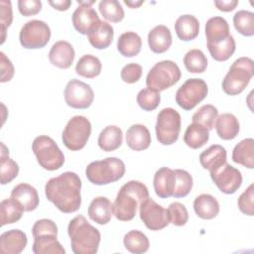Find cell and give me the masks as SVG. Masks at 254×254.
Listing matches in <instances>:
<instances>
[{
	"label": "cell",
	"instance_id": "1",
	"mask_svg": "<svg viewBox=\"0 0 254 254\" xmlns=\"http://www.w3.org/2000/svg\"><path fill=\"white\" fill-rule=\"evenodd\" d=\"M81 180L73 172H64L50 179L45 193L52 203L64 213L75 212L81 205Z\"/></svg>",
	"mask_w": 254,
	"mask_h": 254
},
{
	"label": "cell",
	"instance_id": "2",
	"mask_svg": "<svg viewBox=\"0 0 254 254\" xmlns=\"http://www.w3.org/2000/svg\"><path fill=\"white\" fill-rule=\"evenodd\" d=\"M149 198L148 188L139 181H129L119 190L113 203V214L120 221L132 220L138 206Z\"/></svg>",
	"mask_w": 254,
	"mask_h": 254
},
{
	"label": "cell",
	"instance_id": "3",
	"mask_svg": "<svg viewBox=\"0 0 254 254\" xmlns=\"http://www.w3.org/2000/svg\"><path fill=\"white\" fill-rule=\"evenodd\" d=\"M71 250L75 254H95L98 251L101 235L83 215L72 218L67 225Z\"/></svg>",
	"mask_w": 254,
	"mask_h": 254
},
{
	"label": "cell",
	"instance_id": "4",
	"mask_svg": "<svg viewBox=\"0 0 254 254\" xmlns=\"http://www.w3.org/2000/svg\"><path fill=\"white\" fill-rule=\"evenodd\" d=\"M34 243L32 251L35 254H64L65 250L58 241V226L48 218L37 220L32 227Z\"/></svg>",
	"mask_w": 254,
	"mask_h": 254
},
{
	"label": "cell",
	"instance_id": "5",
	"mask_svg": "<svg viewBox=\"0 0 254 254\" xmlns=\"http://www.w3.org/2000/svg\"><path fill=\"white\" fill-rule=\"evenodd\" d=\"M125 165L116 157H107L103 160L91 162L85 169L87 180L96 186L115 183L123 178Z\"/></svg>",
	"mask_w": 254,
	"mask_h": 254
},
{
	"label": "cell",
	"instance_id": "6",
	"mask_svg": "<svg viewBox=\"0 0 254 254\" xmlns=\"http://www.w3.org/2000/svg\"><path fill=\"white\" fill-rule=\"evenodd\" d=\"M254 75V63L248 57H241L233 62L222 80V90L228 95L241 93Z\"/></svg>",
	"mask_w": 254,
	"mask_h": 254
},
{
	"label": "cell",
	"instance_id": "7",
	"mask_svg": "<svg viewBox=\"0 0 254 254\" xmlns=\"http://www.w3.org/2000/svg\"><path fill=\"white\" fill-rule=\"evenodd\" d=\"M32 150L39 165L45 170H59L64 163V153L54 139L47 135L36 137L32 143Z\"/></svg>",
	"mask_w": 254,
	"mask_h": 254
},
{
	"label": "cell",
	"instance_id": "8",
	"mask_svg": "<svg viewBox=\"0 0 254 254\" xmlns=\"http://www.w3.org/2000/svg\"><path fill=\"white\" fill-rule=\"evenodd\" d=\"M181 76V69L175 62L170 60L161 61L149 70L146 85L147 88L160 92L176 84Z\"/></svg>",
	"mask_w": 254,
	"mask_h": 254
},
{
	"label": "cell",
	"instance_id": "9",
	"mask_svg": "<svg viewBox=\"0 0 254 254\" xmlns=\"http://www.w3.org/2000/svg\"><path fill=\"white\" fill-rule=\"evenodd\" d=\"M90 134V121L85 116L75 115L66 123L62 134V140L68 150L79 151L86 145Z\"/></svg>",
	"mask_w": 254,
	"mask_h": 254
},
{
	"label": "cell",
	"instance_id": "10",
	"mask_svg": "<svg viewBox=\"0 0 254 254\" xmlns=\"http://www.w3.org/2000/svg\"><path fill=\"white\" fill-rule=\"evenodd\" d=\"M181 115L172 108L167 107L162 109L158 116L155 126L156 137L162 145H172L179 139L181 131Z\"/></svg>",
	"mask_w": 254,
	"mask_h": 254
},
{
	"label": "cell",
	"instance_id": "11",
	"mask_svg": "<svg viewBox=\"0 0 254 254\" xmlns=\"http://www.w3.org/2000/svg\"><path fill=\"white\" fill-rule=\"evenodd\" d=\"M207 93L208 87L203 79L189 78L178 88L176 102L181 108L191 110L206 97Z\"/></svg>",
	"mask_w": 254,
	"mask_h": 254
},
{
	"label": "cell",
	"instance_id": "12",
	"mask_svg": "<svg viewBox=\"0 0 254 254\" xmlns=\"http://www.w3.org/2000/svg\"><path fill=\"white\" fill-rule=\"evenodd\" d=\"M51 39L49 25L41 20H30L20 30L19 40L25 49H42Z\"/></svg>",
	"mask_w": 254,
	"mask_h": 254
},
{
	"label": "cell",
	"instance_id": "13",
	"mask_svg": "<svg viewBox=\"0 0 254 254\" xmlns=\"http://www.w3.org/2000/svg\"><path fill=\"white\" fill-rule=\"evenodd\" d=\"M64 94L65 103L75 109L88 108L94 99V92L91 86L75 78L67 82Z\"/></svg>",
	"mask_w": 254,
	"mask_h": 254
},
{
	"label": "cell",
	"instance_id": "14",
	"mask_svg": "<svg viewBox=\"0 0 254 254\" xmlns=\"http://www.w3.org/2000/svg\"><path fill=\"white\" fill-rule=\"evenodd\" d=\"M139 215L145 226L153 231L161 230L170 223L168 209L158 204L152 198H147L140 204Z\"/></svg>",
	"mask_w": 254,
	"mask_h": 254
},
{
	"label": "cell",
	"instance_id": "15",
	"mask_svg": "<svg viewBox=\"0 0 254 254\" xmlns=\"http://www.w3.org/2000/svg\"><path fill=\"white\" fill-rule=\"evenodd\" d=\"M209 174L212 182L223 193L232 194L241 187L242 175L240 171L227 162Z\"/></svg>",
	"mask_w": 254,
	"mask_h": 254
},
{
	"label": "cell",
	"instance_id": "16",
	"mask_svg": "<svg viewBox=\"0 0 254 254\" xmlns=\"http://www.w3.org/2000/svg\"><path fill=\"white\" fill-rule=\"evenodd\" d=\"M11 198L14 199L24 211L35 210L40 202L37 190L26 183H21L13 188Z\"/></svg>",
	"mask_w": 254,
	"mask_h": 254
},
{
	"label": "cell",
	"instance_id": "17",
	"mask_svg": "<svg viewBox=\"0 0 254 254\" xmlns=\"http://www.w3.org/2000/svg\"><path fill=\"white\" fill-rule=\"evenodd\" d=\"M75 57V52L71 44L66 41L56 42L49 53L51 64L59 68H68Z\"/></svg>",
	"mask_w": 254,
	"mask_h": 254
},
{
	"label": "cell",
	"instance_id": "18",
	"mask_svg": "<svg viewBox=\"0 0 254 254\" xmlns=\"http://www.w3.org/2000/svg\"><path fill=\"white\" fill-rule=\"evenodd\" d=\"M27 235L20 229H11L0 235V252L3 254H20L27 246Z\"/></svg>",
	"mask_w": 254,
	"mask_h": 254
},
{
	"label": "cell",
	"instance_id": "19",
	"mask_svg": "<svg viewBox=\"0 0 254 254\" xmlns=\"http://www.w3.org/2000/svg\"><path fill=\"white\" fill-rule=\"evenodd\" d=\"M72 25L82 35H87L92 27L100 20L96 11L87 5H79L72 13Z\"/></svg>",
	"mask_w": 254,
	"mask_h": 254
},
{
	"label": "cell",
	"instance_id": "20",
	"mask_svg": "<svg viewBox=\"0 0 254 254\" xmlns=\"http://www.w3.org/2000/svg\"><path fill=\"white\" fill-rule=\"evenodd\" d=\"M176 176L174 170L163 167L160 168L154 175L153 186L156 194L161 198L173 196L175 190Z\"/></svg>",
	"mask_w": 254,
	"mask_h": 254
},
{
	"label": "cell",
	"instance_id": "21",
	"mask_svg": "<svg viewBox=\"0 0 254 254\" xmlns=\"http://www.w3.org/2000/svg\"><path fill=\"white\" fill-rule=\"evenodd\" d=\"M113 27L109 23L101 20H99L87 34L90 45L98 50L108 48L113 41Z\"/></svg>",
	"mask_w": 254,
	"mask_h": 254
},
{
	"label": "cell",
	"instance_id": "22",
	"mask_svg": "<svg viewBox=\"0 0 254 254\" xmlns=\"http://www.w3.org/2000/svg\"><path fill=\"white\" fill-rule=\"evenodd\" d=\"M87 213L89 218L100 224H107L113 215V203L105 196H96L89 203Z\"/></svg>",
	"mask_w": 254,
	"mask_h": 254
},
{
	"label": "cell",
	"instance_id": "23",
	"mask_svg": "<svg viewBox=\"0 0 254 254\" xmlns=\"http://www.w3.org/2000/svg\"><path fill=\"white\" fill-rule=\"evenodd\" d=\"M205 37L207 45L217 44L228 39L230 33L227 21L220 16L209 18L205 24Z\"/></svg>",
	"mask_w": 254,
	"mask_h": 254
},
{
	"label": "cell",
	"instance_id": "24",
	"mask_svg": "<svg viewBox=\"0 0 254 254\" xmlns=\"http://www.w3.org/2000/svg\"><path fill=\"white\" fill-rule=\"evenodd\" d=\"M148 45L150 50L155 54L167 52L172 45V34L170 29L165 25L154 27L148 34Z\"/></svg>",
	"mask_w": 254,
	"mask_h": 254
},
{
	"label": "cell",
	"instance_id": "25",
	"mask_svg": "<svg viewBox=\"0 0 254 254\" xmlns=\"http://www.w3.org/2000/svg\"><path fill=\"white\" fill-rule=\"evenodd\" d=\"M151 134L148 128L142 124H133L126 132V143L134 151H144L151 144Z\"/></svg>",
	"mask_w": 254,
	"mask_h": 254
},
{
	"label": "cell",
	"instance_id": "26",
	"mask_svg": "<svg viewBox=\"0 0 254 254\" xmlns=\"http://www.w3.org/2000/svg\"><path fill=\"white\" fill-rule=\"evenodd\" d=\"M199 163L201 167L208 170L209 173L217 170L226 163V150L218 144L211 145L206 150L200 153Z\"/></svg>",
	"mask_w": 254,
	"mask_h": 254
},
{
	"label": "cell",
	"instance_id": "27",
	"mask_svg": "<svg viewBox=\"0 0 254 254\" xmlns=\"http://www.w3.org/2000/svg\"><path fill=\"white\" fill-rule=\"evenodd\" d=\"M175 31L180 40L191 41L198 36L199 22L193 15H182L175 22Z\"/></svg>",
	"mask_w": 254,
	"mask_h": 254
},
{
	"label": "cell",
	"instance_id": "28",
	"mask_svg": "<svg viewBox=\"0 0 254 254\" xmlns=\"http://www.w3.org/2000/svg\"><path fill=\"white\" fill-rule=\"evenodd\" d=\"M215 130L222 140L234 139L240 130L238 119L232 113H222L216 117Z\"/></svg>",
	"mask_w": 254,
	"mask_h": 254
},
{
	"label": "cell",
	"instance_id": "29",
	"mask_svg": "<svg viewBox=\"0 0 254 254\" xmlns=\"http://www.w3.org/2000/svg\"><path fill=\"white\" fill-rule=\"evenodd\" d=\"M195 214L202 219H212L219 213V203L217 199L208 193H201L193 200Z\"/></svg>",
	"mask_w": 254,
	"mask_h": 254
},
{
	"label": "cell",
	"instance_id": "30",
	"mask_svg": "<svg viewBox=\"0 0 254 254\" xmlns=\"http://www.w3.org/2000/svg\"><path fill=\"white\" fill-rule=\"evenodd\" d=\"M123 142L122 130L116 125H108L102 129L98 136V146L105 152L117 150Z\"/></svg>",
	"mask_w": 254,
	"mask_h": 254
},
{
	"label": "cell",
	"instance_id": "31",
	"mask_svg": "<svg viewBox=\"0 0 254 254\" xmlns=\"http://www.w3.org/2000/svg\"><path fill=\"white\" fill-rule=\"evenodd\" d=\"M232 161L245 168H254V140L246 138L235 145L232 151Z\"/></svg>",
	"mask_w": 254,
	"mask_h": 254
},
{
	"label": "cell",
	"instance_id": "32",
	"mask_svg": "<svg viewBox=\"0 0 254 254\" xmlns=\"http://www.w3.org/2000/svg\"><path fill=\"white\" fill-rule=\"evenodd\" d=\"M142 48V39L135 32H125L121 34L117 41L118 52L126 57L132 58L137 56Z\"/></svg>",
	"mask_w": 254,
	"mask_h": 254
},
{
	"label": "cell",
	"instance_id": "33",
	"mask_svg": "<svg viewBox=\"0 0 254 254\" xmlns=\"http://www.w3.org/2000/svg\"><path fill=\"white\" fill-rule=\"evenodd\" d=\"M209 139V130L204 126L192 122L184 135V142L191 149H198L205 145Z\"/></svg>",
	"mask_w": 254,
	"mask_h": 254
},
{
	"label": "cell",
	"instance_id": "34",
	"mask_svg": "<svg viewBox=\"0 0 254 254\" xmlns=\"http://www.w3.org/2000/svg\"><path fill=\"white\" fill-rule=\"evenodd\" d=\"M102 64L100 60L93 55H83L76 63L75 72L86 78H94L100 74Z\"/></svg>",
	"mask_w": 254,
	"mask_h": 254
},
{
	"label": "cell",
	"instance_id": "35",
	"mask_svg": "<svg viewBox=\"0 0 254 254\" xmlns=\"http://www.w3.org/2000/svg\"><path fill=\"white\" fill-rule=\"evenodd\" d=\"M19 174L18 164L9 157V150L1 143V167H0V182L1 185L11 183Z\"/></svg>",
	"mask_w": 254,
	"mask_h": 254
},
{
	"label": "cell",
	"instance_id": "36",
	"mask_svg": "<svg viewBox=\"0 0 254 254\" xmlns=\"http://www.w3.org/2000/svg\"><path fill=\"white\" fill-rule=\"evenodd\" d=\"M123 243L125 248L134 254H142L148 251L150 242L146 234L139 230H130L124 235Z\"/></svg>",
	"mask_w": 254,
	"mask_h": 254
},
{
	"label": "cell",
	"instance_id": "37",
	"mask_svg": "<svg viewBox=\"0 0 254 254\" xmlns=\"http://www.w3.org/2000/svg\"><path fill=\"white\" fill-rule=\"evenodd\" d=\"M24 210L22 207L11 197L3 199L0 203L1 225L11 224L21 219Z\"/></svg>",
	"mask_w": 254,
	"mask_h": 254
},
{
	"label": "cell",
	"instance_id": "38",
	"mask_svg": "<svg viewBox=\"0 0 254 254\" xmlns=\"http://www.w3.org/2000/svg\"><path fill=\"white\" fill-rule=\"evenodd\" d=\"M184 64L188 71L192 73H202L207 67V59L202 51L192 49L187 52L184 57Z\"/></svg>",
	"mask_w": 254,
	"mask_h": 254
},
{
	"label": "cell",
	"instance_id": "39",
	"mask_svg": "<svg viewBox=\"0 0 254 254\" xmlns=\"http://www.w3.org/2000/svg\"><path fill=\"white\" fill-rule=\"evenodd\" d=\"M207 49L213 60L217 62H225L234 54L236 44L233 36L231 35L227 40L221 43L215 45H207Z\"/></svg>",
	"mask_w": 254,
	"mask_h": 254
},
{
	"label": "cell",
	"instance_id": "40",
	"mask_svg": "<svg viewBox=\"0 0 254 254\" xmlns=\"http://www.w3.org/2000/svg\"><path fill=\"white\" fill-rule=\"evenodd\" d=\"M233 25L238 33L245 37L254 35V13L247 10H239L233 16Z\"/></svg>",
	"mask_w": 254,
	"mask_h": 254
},
{
	"label": "cell",
	"instance_id": "41",
	"mask_svg": "<svg viewBox=\"0 0 254 254\" xmlns=\"http://www.w3.org/2000/svg\"><path fill=\"white\" fill-rule=\"evenodd\" d=\"M98 9L103 18L112 23H118L124 18V10L117 0H102Z\"/></svg>",
	"mask_w": 254,
	"mask_h": 254
},
{
	"label": "cell",
	"instance_id": "42",
	"mask_svg": "<svg viewBox=\"0 0 254 254\" xmlns=\"http://www.w3.org/2000/svg\"><path fill=\"white\" fill-rule=\"evenodd\" d=\"M176 181H175V190L173 196L176 198L187 196L192 189L193 181L191 175L186 170L176 169L174 170Z\"/></svg>",
	"mask_w": 254,
	"mask_h": 254
},
{
	"label": "cell",
	"instance_id": "43",
	"mask_svg": "<svg viewBox=\"0 0 254 254\" xmlns=\"http://www.w3.org/2000/svg\"><path fill=\"white\" fill-rule=\"evenodd\" d=\"M218 116V110L211 104H204L198 108V110L192 115V122L198 123L208 130H212L216 117Z\"/></svg>",
	"mask_w": 254,
	"mask_h": 254
},
{
	"label": "cell",
	"instance_id": "44",
	"mask_svg": "<svg viewBox=\"0 0 254 254\" xmlns=\"http://www.w3.org/2000/svg\"><path fill=\"white\" fill-rule=\"evenodd\" d=\"M137 103L145 111L155 110L161 101L160 92L153 91L149 88L141 89L137 94Z\"/></svg>",
	"mask_w": 254,
	"mask_h": 254
},
{
	"label": "cell",
	"instance_id": "45",
	"mask_svg": "<svg viewBox=\"0 0 254 254\" xmlns=\"http://www.w3.org/2000/svg\"><path fill=\"white\" fill-rule=\"evenodd\" d=\"M168 213L170 223L174 224L175 226H184L189 220V212L187 207L179 201H175L169 205Z\"/></svg>",
	"mask_w": 254,
	"mask_h": 254
},
{
	"label": "cell",
	"instance_id": "46",
	"mask_svg": "<svg viewBox=\"0 0 254 254\" xmlns=\"http://www.w3.org/2000/svg\"><path fill=\"white\" fill-rule=\"evenodd\" d=\"M240 211L246 215H254V185L251 184L238 197L237 200Z\"/></svg>",
	"mask_w": 254,
	"mask_h": 254
},
{
	"label": "cell",
	"instance_id": "47",
	"mask_svg": "<svg viewBox=\"0 0 254 254\" xmlns=\"http://www.w3.org/2000/svg\"><path fill=\"white\" fill-rule=\"evenodd\" d=\"M13 21L12 5L10 1L2 0L0 1V24H1V44L5 42L6 31L10 27Z\"/></svg>",
	"mask_w": 254,
	"mask_h": 254
},
{
	"label": "cell",
	"instance_id": "48",
	"mask_svg": "<svg viewBox=\"0 0 254 254\" xmlns=\"http://www.w3.org/2000/svg\"><path fill=\"white\" fill-rule=\"evenodd\" d=\"M121 79L126 83L137 82L142 75V66L136 63H130L124 65L120 72Z\"/></svg>",
	"mask_w": 254,
	"mask_h": 254
},
{
	"label": "cell",
	"instance_id": "49",
	"mask_svg": "<svg viewBox=\"0 0 254 254\" xmlns=\"http://www.w3.org/2000/svg\"><path fill=\"white\" fill-rule=\"evenodd\" d=\"M18 9L23 16L36 15L42 9V2L39 0H19Z\"/></svg>",
	"mask_w": 254,
	"mask_h": 254
},
{
	"label": "cell",
	"instance_id": "50",
	"mask_svg": "<svg viewBox=\"0 0 254 254\" xmlns=\"http://www.w3.org/2000/svg\"><path fill=\"white\" fill-rule=\"evenodd\" d=\"M0 66H1V82L10 81L14 75V65L12 62L6 57V55L0 53Z\"/></svg>",
	"mask_w": 254,
	"mask_h": 254
},
{
	"label": "cell",
	"instance_id": "51",
	"mask_svg": "<svg viewBox=\"0 0 254 254\" xmlns=\"http://www.w3.org/2000/svg\"><path fill=\"white\" fill-rule=\"evenodd\" d=\"M214 5L216 8L223 12H230L238 5V0H215Z\"/></svg>",
	"mask_w": 254,
	"mask_h": 254
},
{
	"label": "cell",
	"instance_id": "52",
	"mask_svg": "<svg viewBox=\"0 0 254 254\" xmlns=\"http://www.w3.org/2000/svg\"><path fill=\"white\" fill-rule=\"evenodd\" d=\"M49 4L56 10L59 11H66L69 6L71 5L70 0H56V1H49Z\"/></svg>",
	"mask_w": 254,
	"mask_h": 254
},
{
	"label": "cell",
	"instance_id": "53",
	"mask_svg": "<svg viewBox=\"0 0 254 254\" xmlns=\"http://www.w3.org/2000/svg\"><path fill=\"white\" fill-rule=\"evenodd\" d=\"M124 3L127 5V6H129L130 8H138L139 6H141L143 3H144V1H129V0H124Z\"/></svg>",
	"mask_w": 254,
	"mask_h": 254
}]
</instances>
